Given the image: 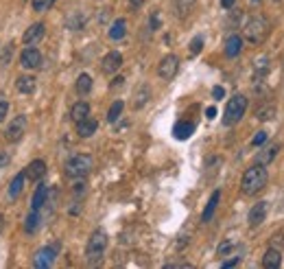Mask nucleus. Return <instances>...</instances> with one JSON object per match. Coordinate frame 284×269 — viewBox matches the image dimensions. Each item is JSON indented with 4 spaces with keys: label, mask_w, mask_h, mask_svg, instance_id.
Wrapping results in <instances>:
<instances>
[{
    "label": "nucleus",
    "mask_w": 284,
    "mask_h": 269,
    "mask_svg": "<svg viewBox=\"0 0 284 269\" xmlns=\"http://www.w3.org/2000/svg\"><path fill=\"white\" fill-rule=\"evenodd\" d=\"M267 182H269V171L265 168V164H253L243 173L240 190H243V195H256L265 188Z\"/></svg>",
    "instance_id": "obj_1"
},
{
    "label": "nucleus",
    "mask_w": 284,
    "mask_h": 269,
    "mask_svg": "<svg viewBox=\"0 0 284 269\" xmlns=\"http://www.w3.org/2000/svg\"><path fill=\"white\" fill-rule=\"evenodd\" d=\"M269 33H271V22L265 16H253V18H249L245 29H243V35L249 44H262V42L269 37Z\"/></svg>",
    "instance_id": "obj_2"
},
{
    "label": "nucleus",
    "mask_w": 284,
    "mask_h": 269,
    "mask_svg": "<svg viewBox=\"0 0 284 269\" xmlns=\"http://www.w3.org/2000/svg\"><path fill=\"white\" fill-rule=\"evenodd\" d=\"M105 247H107V234H105L103 228H96L94 232L90 234V238H87V247H85L87 263L90 265L100 263V258H103V254H105Z\"/></svg>",
    "instance_id": "obj_3"
},
{
    "label": "nucleus",
    "mask_w": 284,
    "mask_h": 269,
    "mask_svg": "<svg viewBox=\"0 0 284 269\" xmlns=\"http://www.w3.org/2000/svg\"><path fill=\"white\" fill-rule=\"evenodd\" d=\"M245 112H247V97H243V94H234V97L227 101L225 112H223V125H225V127L236 125L245 116Z\"/></svg>",
    "instance_id": "obj_4"
},
{
    "label": "nucleus",
    "mask_w": 284,
    "mask_h": 269,
    "mask_svg": "<svg viewBox=\"0 0 284 269\" xmlns=\"http://www.w3.org/2000/svg\"><path fill=\"white\" fill-rule=\"evenodd\" d=\"M92 167H94V160H92V155L87 153H77L72 155V158L66 162V175L72 177V180H81V177H85L87 173L92 171Z\"/></svg>",
    "instance_id": "obj_5"
},
{
    "label": "nucleus",
    "mask_w": 284,
    "mask_h": 269,
    "mask_svg": "<svg viewBox=\"0 0 284 269\" xmlns=\"http://www.w3.org/2000/svg\"><path fill=\"white\" fill-rule=\"evenodd\" d=\"M179 70V57L177 55H166V57L160 59V64H157V77L164 81H170L175 75H177Z\"/></svg>",
    "instance_id": "obj_6"
},
{
    "label": "nucleus",
    "mask_w": 284,
    "mask_h": 269,
    "mask_svg": "<svg viewBox=\"0 0 284 269\" xmlns=\"http://www.w3.org/2000/svg\"><path fill=\"white\" fill-rule=\"evenodd\" d=\"M26 134V116H16V118L9 123L7 132H4V138H7L9 142H20L22 136Z\"/></svg>",
    "instance_id": "obj_7"
},
{
    "label": "nucleus",
    "mask_w": 284,
    "mask_h": 269,
    "mask_svg": "<svg viewBox=\"0 0 284 269\" xmlns=\"http://www.w3.org/2000/svg\"><path fill=\"white\" fill-rule=\"evenodd\" d=\"M55 256H57V245H52V247H42V250L35 252L33 265H35L37 269H48L52 263H55Z\"/></svg>",
    "instance_id": "obj_8"
},
{
    "label": "nucleus",
    "mask_w": 284,
    "mask_h": 269,
    "mask_svg": "<svg viewBox=\"0 0 284 269\" xmlns=\"http://www.w3.org/2000/svg\"><path fill=\"white\" fill-rule=\"evenodd\" d=\"M122 66V55L118 53V50H112V53H107L103 57V62H100V72L103 75H114V72H118Z\"/></svg>",
    "instance_id": "obj_9"
},
{
    "label": "nucleus",
    "mask_w": 284,
    "mask_h": 269,
    "mask_svg": "<svg viewBox=\"0 0 284 269\" xmlns=\"http://www.w3.org/2000/svg\"><path fill=\"white\" fill-rule=\"evenodd\" d=\"M267 212H269V203H267V202L253 203V208L249 210V215H247L249 225H251V228H258V225H262V223H265V219H267Z\"/></svg>",
    "instance_id": "obj_10"
},
{
    "label": "nucleus",
    "mask_w": 284,
    "mask_h": 269,
    "mask_svg": "<svg viewBox=\"0 0 284 269\" xmlns=\"http://www.w3.org/2000/svg\"><path fill=\"white\" fill-rule=\"evenodd\" d=\"M20 64L26 70H35V68H39V64H42V53H39L37 49H24L20 55Z\"/></svg>",
    "instance_id": "obj_11"
},
{
    "label": "nucleus",
    "mask_w": 284,
    "mask_h": 269,
    "mask_svg": "<svg viewBox=\"0 0 284 269\" xmlns=\"http://www.w3.org/2000/svg\"><path fill=\"white\" fill-rule=\"evenodd\" d=\"M44 33H46V27H44L42 22H35L31 29H26V33L22 35V42H24L26 46H33V44H37V42L42 40Z\"/></svg>",
    "instance_id": "obj_12"
},
{
    "label": "nucleus",
    "mask_w": 284,
    "mask_h": 269,
    "mask_svg": "<svg viewBox=\"0 0 284 269\" xmlns=\"http://www.w3.org/2000/svg\"><path fill=\"white\" fill-rule=\"evenodd\" d=\"M149 99H151V88H149L147 84H140L138 88H135V92H134L131 107H134V110H142V107L149 103Z\"/></svg>",
    "instance_id": "obj_13"
},
{
    "label": "nucleus",
    "mask_w": 284,
    "mask_h": 269,
    "mask_svg": "<svg viewBox=\"0 0 284 269\" xmlns=\"http://www.w3.org/2000/svg\"><path fill=\"white\" fill-rule=\"evenodd\" d=\"M282 265V252L278 247H269L262 256V267L265 269H278Z\"/></svg>",
    "instance_id": "obj_14"
},
{
    "label": "nucleus",
    "mask_w": 284,
    "mask_h": 269,
    "mask_svg": "<svg viewBox=\"0 0 284 269\" xmlns=\"http://www.w3.org/2000/svg\"><path fill=\"white\" fill-rule=\"evenodd\" d=\"M24 173L31 182H39L44 175H46V162H44V160H33V162L26 167Z\"/></svg>",
    "instance_id": "obj_15"
},
{
    "label": "nucleus",
    "mask_w": 284,
    "mask_h": 269,
    "mask_svg": "<svg viewBox=\"0 0 284 269\" xmlns=\"http://www.w3.org/2000/svg\"><path fill=\"white\" fill-rule=\"evenodd\" d=\"M96 129H99V123H96L94 118H90V116L77 123V134H79V138H90V136H94Z\"/></svg>",
    "instance_id": "obj_16"
},
{
    "label": "nucleus",
    "mask_w": 284,
    "mask_h": 269,
    "mask_svg": "<svg viewBox=\"0 0 284 269\" xmlns=\"http://www.w3.org/2000/svg\"><path fill=\"white\" fill-rule=\"evenodd\" d=\"M240 50H243V37L240 35H230L225 40V57L234 59L240 55Z\"/></svg>",
    "instance_id": "obj_17"
},
{
    "label": "nucleus",
    "mask_w": 284,
    "mask_h": 269,
    "mask_svg": "<svg viewBox=\"0 0 284 269\" xmlns=\"http://www.w3.org/2000/svg\"><path fill=\"white\" fill-rule=\"evenodd\" d=\"M280 153V145L278 142H273V145H269V147H265V149L260 151V153L256 155V164H271L275 160V155Z\"/></svg>",
    "instance_id": "obj_18"
},
{
    "label": "nucleus",
    "mask_w": 284,
    "mask_h": 269,
    "mask_svg": "<svg viewBox=\"0 0 284 269\" xmlns=\"http://www.w3.org/2000/svg\"><path fill=\"white\" fill-rule=\"evenodd\" d=\"M192 132H195V123H190V120H179L173 127V134L177 140H188L192 136Z\"/></svg>",
    "instance_id": "obj_19"
},
{
    "label": "nucleus",
    "mask_w": 284,
    "mask_h": 269,
    "mask_svg": "<svg viewBox=\"0 0 284 269\" xmlns=\"http://www.w3.org/2000/svg\"><path fill=\"white\" fill-rule=\"evenodd\" d=\"M218 202H221V190H214V193H212V197H210V202H208V206L203 208V215H201V221H203V223L212 221L214 210H217Z\"/></svg>",
    "instance_id": "obj_20"
},
{
    "label": "nucleus",
    "mask_w": 284,
    "mask_h": 269,
    "mask_svg": "<svg viewBox=\"0 0 284 269\" xmlns=\"http://www.w3.org/2000/svg\"><path fill=\"white\" fill-rule=\"evenodd\" d=\"M90 116V105H87L85 101H77L72 105V110H70V118H72V123H79V120L87 118Z\"/></svg>",
    "instance_id": "obj_21"
},
{
    "label": "nucleus",
    "mask_w": 284,
    "mask_h": 269,
    "mask_svg": "<svg viewBox=\"0 0 284 269\" xmlns=\"http://www.w3.org/2000/svg\"><path fill=\"white\" fill-rule=\"evenodd\" d=\"M39 223H42V215H39V210L31 208V212L26 215V219H24V230H26V234H33L35 230L39 228Z\"/></svg>",
    "instance_id": "obj_22"
},
{
    "label": "nucleus",
    "mask_w": 284,
    "mask_h": 269,
    "mask_svg": "<svg viewBox=\"0 0 284 269\" xmlns=\"http://www.w3.org/2000/svg\"><path fill=\"white\" fill-rule=\"evenodd\" d=\"M24 180H26V173H17L16 177H13V182L9 184V199H17L22 193V188H24Z\"/></svg>",
    "instance_id": "obj_23"
},
{
    "label": "nucleus",
    "mask_w": 284,
    "mask_h": 269,
    "mask_svg": "<svg viewBox=\"0 0 284 269\" xmlns=\"http://www.w3.org/2000/svg\"><path fill=\"white\" fill-rule=\"evenodd\" d=\"M192 7H195V0H175L173 2V9L177 18H186L192 11Z\"/></svg>",
    "instance_id": "obj_24"
},
{
    "label": "nucleus",
    "mask_w": 284,
    "mask_h": 269,
    "mask_svg": "<svg viewBox=\"0 0 284 269\" xmlns=\"http://www.w3.org/2000/svg\"><path fill=\"white\" fill-rule=\"evenodd\" d=\"M125 33H127V20L125 18L114 20L112 29H109V37H112V40H122Z\"/></svg>",
    "instance_id": "obj_25"
},
{
    "label": "nucleus",
    "mask_w": 284,
    "mask_h": 269,
    "mask_svg": "<svg viewBox=\"0 0 284 269\" xmlns=\"http://www.w3.org/2000/svg\"><path fill=\"white\" fill-rule=\"evenodd\" d=\"M16 88H17V92H22V94H33L35 92V79L33 77H17Z\"/></svg>",
    "instance_id": "obj_26"
},
{
    "label": "nucleus",
    "mask_w": 284,
    "mask_h": 269,
    "mask_svg": "<svg viewBox=\"0 0 284 269\" xmlns=\"http://www.w3.org/2000/svg\"><path fill=\"white\" fill-rule=\"evenodd\" d=\"M74 90H77V94H81V97H85L87 92L92 90V77L90 75H79V79H77V84H74Z\"/></svg>",
    "instance_id": "obj_27"
},
{
    "label": "nucleus",
    "mask_w": 284,
    "mask_h": 269,
    "mask_svg": "<svg viewBox=\"0 0 284 269\" xmlns=\"http://www.w3.org/2000/svg\"><path fill=\"white\" fill-rule=\"evenodd\" d=\"M46 195H48V186L39 184V186H37V190H35V195H33V202H31V208L39 210V208L44 206V202H46Z\"/></svg>",
    "instance_id": "obj_28"
},
{
    "label": "nucleus",
    "mask_w": 284,
    "mask_h": 269,
    "mask_svg": "<svg viewBox=\"0 0 284 269\" xmlns=\"http://www.w3.org/2000/svg\"><path fill=\"white\" fill-rule=\"evenodd\" d=\"M253 70H256V81L258 79H265L267 72H269V57H265V55H262L260 59H256V66H253Z\"/></svg>",
    "instance_id": "obj_29"
},
{
    "label": "nucleus",
    "mask_w": 284,
    "mask_h": 269,
    "mask_svg": "<svg viewBox=\"0 0 284 269\" xmlns=\"http://www.w3.org/2000/svg\"><path fill=\"white\" fill-rule=\"evenodd\" d=\"M122 107H125V103H122V101H116L112 107H109V112H107V120H109V123H116V120L120 118Z\"/></svg>",
    "instance_id": "obj_30"
},
{
    "label": "nucleus",
    "mask_w": 284,
    "mask_h": 269,
    "mask_svg": "<svg viewBox=\"0 0 284 269\" xmlns=\"http://www.w3.org/2000/svg\"><path fill=\"white\" fill-rule=\"evenodd\" d=\"M275 105H265V107H260V110L256 112V118L258 120H271L275 116Z\"/></svg>",
    "instance_id": "obj_31"
},
{
    "label": "nucleus",
    "mask_w": 284,
    "mask_h": 269,
    "mask_svg": "<svg viewBox=\"0 0 284 269\" xmlns=\"http://www.w3.org/2000/svg\"><path fill=\"white\" fill-rule=\"evenodd\" d=\"M52 5H55V0H33V9L37 11V14H44V11H48Z\"/></svg>",
    "instance_id": "obj_32"
},
{
    "label": "nucleus",
    "mask_w": 284,
    "mask_h": 269,
    "mask_svg": "<svg viewBox=\"0 0 284 269\" xmlns=\"http://www.w3.org/2000/svg\"><path fill=\"white\" fill-rule=\"evenodd\" d=\"M201 49H203V37L197 35L195 40L190 42V49H188V50H190V55L195 57V55H199V53H201Z\"/></svg>",
    "instance_id": "obj_33"
},
{
    "label": "nucleus",
    "mask_w": 284,
    "mask_h": 269,
    "mask_svg": "<svg viewBox=\"0 0 284 269\" xmlns=\"http://www.w3.org/2000/svg\"><path fill=\"white\" fill-rule=\"evenodd\" d=\"M234 247H236V243H234V241H223L221 245H218L217 254H218V256H227L232 250H234Z\"/></svg>",
    "instance_id": "obj_34"
},
{
    "label": "nucleus",
    "mask_w": 284,
    "mask_h": 269,
    "mask_svg": "<svg viewBox=\"0 0 284 269\" xmlns=\"http://www.w3.org/2000/svg\"><path fill=\"white\" fill-rule=\"evenodd\" d=\"M11 53H13V46L7 44L2 50V57H0V66H9V62H11Z\"/></svg>",
    "instance_id": "obj_35"
},
{
    "label": "nucleus",
    "mask_w": 284,
    "mask_h": 269,
    "mask_svg": "<svg viewBox=\"0 0 284 269\" xmlns=\"http://www.w3.org/2000/svg\"><path fill=\"white\" fill-rule=\"evenodd\" d=\"M265 142H267V132H258L256 136H253L251 145L253 147H260V145H265Z\"/></svg>",
    "instance_id": "obj_36"
},
{
    "label": "nucleus",
    "mask_w": 284,
    "mask_h": 269,
    "mask_svg": "<svg viewBox=\"0 0 284 269\" xmlns=\"http://www.w3.org/2000/svg\"><path fill=\"white\" fill-rule=\"evenodd\" d=\"M240 263V256H232V258H227V260H223V265L221 267L223 269H230V267H236V265Z\"/></svg>",
    "instance_id": "obj_37"
},
{
    "label": "nucleus",
    "mask_w": 284,
    "mask_h": 269,
    "mask_svg": "<svg viewBox=\"0 0 284 269\" xmlns=\"http://www.w3.org/2000/svg\"><path fill=\"white\" fill-rule=\"evenodd\" d=\"M212 97L217 99V101H221V99L225 97V88H223V85H214V88H212Z\"/></svg>",
    "instance_id": "obj_38"
},
{
    "label": "nucleus",
    "mask_w": 284,
    "mask_h": 269,
    "mask_svg": "<svg viewBox=\"0 0 284 269\" xmlns=\"http://www.w3.org/2000/svg\"><path fill=\"white\" fill-rule=\"evenodd\" d=\"M7 112H9V103L4 99H0V123L7 118Z\"/></svg>",
    "instance_id": "obj_39"
},
{
    "label": "nucleus",
    "mask_w": 284,
    "mask_h": 269,
    "mask_svg": "<svg viewBox=\"0 0 284 269\" xmlns=\"http://www.w3.org/2000/svg\"><path fill=\"white\" fill-rule=\"evenodd\" d=\"M9 160H11V158H9V153H7V151H0V168H4V167H7V164H9Z\"/></svg>",
    "instance_id": "obj_40"
},
{
    "label": "nucleus",
    "mask_w": 284,
    "mask_h": 269,
    "mask_svg": "<svg viewBox=\"0 0 284 269\" xmlns=\"http://www.w3.org/2000/svg\"><path fill=\"white\" fill-rule=\"evenodd\" d=\"M236 5V0H221V7L223 9H232Z\"/></svg>",
    "instance_id": "obj_41"
},
{
    "label": "nucleus",
    "mask_w": 284,
    "mask_h": 269,
    "mask_svg": "<svg viewBox=\"0 0 284 269\" xmlns=\"http://www.w3.org/2000/svg\"><path fill=\"white\" fill-rule=\"evenodd\" d=\"M205 116H208V120H212L214 116H217V107H208V110H205Z\"/></svg>",
    "instance_id": "obj_42"
},
{
    "label": "nucleus",
    "mask_w": 284,
    "mask_h": 269,
    "mask_svg": "<svg viewBox=\"0 0 284 269\" xmlns=\"http://www.w3.org/2000/svg\"><path fill=\"white\" fill-rule=\"evenodd\" d=\"M151 27H153V31H155L157 27H160V20H157V11L151 16Z\"/></svg>",
    "instance_id": "obj_43"
},
{
    "label": "nucleus",
    "mask_w": 284,
    "mask_h": 269,
    "mask_svg": "<svg viewBox=\"0 0 284 269\" xmlns=\"http://www.w3.org/2000/svg\"><path fill=\"white\" fill-rule=\"evenodd\" d=\"M122 81H125L122 77H116V79H114L112 84H109V88H112V90H114V88H118V85H122Z\"/></svg>",
    "instance_id": "obj_44"
},
{
    "label": "nucleus",
    "mask_w": 284,
    "mask_h": 269,
    "mask_svg": "<svg viewBox=\"0 0 284 269\" xmlns=\"http://www.w3.org/2000/svg\"><path fill=\"white\" fill-rule=\"evenodd\" d=\"M127 2H129L131 7H140V5H142V2H144V0H127Z\"/></svg>",
    "instance_id": "obj_45"
},
{
    "label": "nucleus",
    "mask_w": 284,
    "mask_h": 269,
    "mask_svg": "<svg viewBox=\"0 0 284 269\" xmlns=\"http://www.w3.org/2000/svg\"><path fill=\"white\" fill-rule=\"evenodd\" d=\"M2 230H4V217L0 215V234H2Z\"/></svg>",
    "instance_id": "obj_46"
},
{
    "label": "nucleus",
    "mask_w": 284,
    "mask_h": 269,
    "mask_svg": "<svg viewBox=\"0 0 284 269\" xmlns=\"http://www.w3.org/2000/svg\"><path fill=\"white\" fill-rule=\"evenodd\" d=\"M273 2H280V0H273Z\"/></svg>",
    "instance_id": "obj_47"
},
{
    "label": "nucleus",
    "mask_w": 284,
    "mask_h": 269,
    "mask_svg": "<svg viewBox=\"0 0 284 269\" xmlns=\"http://www.w3.org/2000/svg\"><path fill=\"white\" fill-rule=\"evenodd\" d=\"M253 2H258V0H253Z\"/></svg>",
    "instance_id": "obj_48"
}]
</instances>
